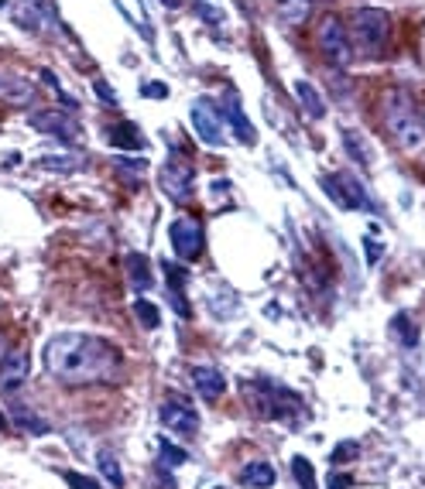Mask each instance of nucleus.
<instances>
[{"instance_id": "nucleus-1", "label": "nucleus", "mask_w": 425, "mask_h": 489, "mask_svg": "<svg viewBox=\"0 0 425 489\" xmlns=\"http://www.w3.org/2000/svg\"><path fill=\"white\" fill-rule=\"evenodd\" d=\"M45 370L66 386L113 384L124 370V356L113 342L89 332H58L42 349Z\"/></svg>"}, {"instance_id": "nucleus-27", "label": "nucleus", "mask_w": 425, "mask_h": 489, "mask_svg": "<svg viewBox=\"0 0 425 489\" xmlns=\"http://www.w3.org/2000/svg\"><path fill=\"white\" fill-rule=\"evenodd\" d=\"M38 164H42V168H49V172H76V168H80V157H52V155H45V157H38Z\"/></svg>"}, {"instance_id": "nucleus-7", "label": "nucleus", "mask_w": 425, "mask_h": 489, "mask_svg": "<svg viewBox=\"0 0 425 489\" xmlns=\"http://www.w3.org/2000/svg\"><path fill=\"white\" fill-rule=\"evenodd\" d=\"M31 127L42 130L45 137H58V141H80L82 137L80 120L69 110H42V113H31Z\"/></svg>"}, {"instance_id": "nucleus-8", "label": "nucleus", "mask_w": 425, "mask_h": 489, "mask_svg": "<svg viewBox=\"0 0 425 489\" xmlns=\"http://www.w3.org/2000/svg\"><path fill=\"white\" fill-rule=\"evenodd\" d=\"M161 424L179 438H192L199 432V411L189 404L186 397H168L161 404Z\"/></svg>"}, {"instance_id": "nucleus-37", "label": "nucleus", "mask_w": 425, "mask_h": 489, "mask_svg": "<svg viewBox=\"0 0 425 489\" xmlns=\"http://www.w3.org/2000/svg\"><path fill=\"white\" fill-rule=\"evenodd\" d=\"M165 7H179V4H186V0H161Z\"/></svg>"}, {"instance_id": "nucleus-9", "label": "nucleus", "mask_w": 425, "mask_h": 489, "mask_svg": "<svg viewBox=\"0 0 425 489\" xmlns=\"http://www.w3.org/2000/svg\"><path fill=\"white\" fill-rule=\"evenodd\" d=\"M192 127L203 137V144L210 148H223V110H216L210 100H196L192 103Z\"/></svg>"}, {"instance_id": "nucleus-6", "label": "nucleus", "mask_w": 425, "mask_h": 489, "mask_svg": "<svg viewBox=\"0 0 425 489\" xmlns=\"http://www.w3.org/2000/svg\"><path fill=\"white\" fill-rule=\"evenodd\" d=\"M158 185H161V192H165L168 199H175V202H189V199H192V192H196V172H192V164H189V161L168 157V161L161 164V172H158Z\"/></svg>"}, {"instance_id": "nucleus-11", "label": "nucleus", "mask_w": 425, "mask_h": 489, "mask_svg": "<svg viewBox=\"0 0 425 489\" xmlns=\"http://www.w3.org/2000/svg\"><path fill=\"white\" fill-rule=\"evenodd\" d=\"M322 192L336 202L340 209H364L367 206V195L360 188V181H353L350 175H322Z\"/></svg>"}, {"instance_id": "nucleus-38", "label": "nucleus", "mask_w": 425, "mask_h": 489, "mask_svg": "<svg viewBox=\"0 0 425 489\" xmlns=\"http://www.w3.org/2000/svg\"><path fill=\"white\" fill-rule=\"evenodd\" d=\"M4 428H7V417H4V414H0V432H4Z\"/></svg>"}, {"instance_id": "nucleus-29", "label": "nucleus", "mask_w": 425, "mask_h": 489, "mask_svg": "<svg viewBox=\"0 0 425 489\" xmlns=\"http://www.w3.org/2000/svg\"><path fill=\"white\" fill-rule=\"evenodd\" d=\"M62 479H66L73 489H104L97 479H89V476H82V472H62Z\"/></svg>"}, {"instance_id": "nucleus-23", "label": "nucleus", "mask_w": 425, "mask_h": 489, "mask_svg": "<svg viewBox=\"0 0 425 489\" xmlns=\"http://www.w3.org/2000/svg\"><path fill=\"white\" fill-rule=\"evenodd\" d=\"M97 469L106 476V483L113 489H120L124 486V472H120V462H117V455L113 452H106V448H100L97 452Z\"/></svg>"}, {"instance_id": "nucleus-5", "label": "nucleus", "mask_w": 425, "mask_h": 489, "mask_svg": "<svg viewBox=\"0 0 425 489\" xmlns=\"http://www.w3.org/2000/svg\"><path fill=\"white\" fill-rule=\"evenodd\" d=\"M316 45H319V52L326 55V62L336 65V69H346V65L353 62V42H350V31H346V25L336 18V14H326V18L319 21Z\"/></svg>"}, {"instance_id": "nucleus-21", "label": "nucleus", "mask_w": 425, "mask_h": 489, "mask_svg": "<svg viewBox=\"0 0 425 489\" xmlns=\"http://www.w3.org/2000/svg\"><path fill=\"white\" fill-rule=\"evenodd\" d=\"M110 144L113 148H124V151H141L144 148V137L131 124H117V127H110Z\"/></svg>"}, {"instance_id": "nucleus-18", "label": "nucleus", "mask_w": 425, "mask_h": 489, "mask_svg": "<svg viewBox=\"0 0 425 489\" xmlns=\"http://www.w3.org/2000/svg\"><path fill=\"white\" fill-rule=\"evenodd\" d=\"M124 267H128L131 284L137 291H148V287H151L155 274H151V260L144 257V254H128V257H124Z\"/></svg>"}, {"instance_id": "nucleus-20", "label": "nucleus", "mask_w": 425, "mask_h": 489, "mask_svg": "<svg viewBox=\"0 0 425 489\" xmlns=\"http://www.w3.org/2000/svg\"><path fill=\"white\" fill-rule=\"evenodd\" d=\"M274 11H278V18H282L285 25L298 27L305 18H309L313 0H274Z\"/></svg>"}, {"instance_id": "nucleus-39", "label": "nucleus", "mask_w": 425, "mask_h": 489, "mask_svg": "<svg viewBox=\"0 0 425 489\" xmlns=\"http://www.w3.org/2000/svg\"><path fill=\"white\" fill-rule=\"evenodd\" d=\"M4 4H7V0H0V7H4Z\"/></svg>"}, {"instance_id": "nucleus-10", "label": "nucleus", "mask_w": 425, "mask_h": 489, "mask_svg": "<svg viewBox=\"0 0 425 489\" xmlns=\"http://www.w3.org/2000/svg\"><path fill=\"white\" fill-rule=\"evenodd\" d=\"M172 247L179 260H196L203 254V223L192 216H179L172 223Z\"/></svg>"}, {"instance_id": "nucleus-14", "label": "nucleus", "mask_w": 425, "mask_h": 489, "mask_svg": "<svg viewBox=\"0 0 425 489\" xmlns=\"http://www.w3.org/2000/svg\"><path fill=\"white\" fill-rule=\"evenodd\" d=\"M27 370H31V360L25 353H7L0 363V390H18L27 380Z\"/></svg>"}, {"instance_id": "nucleus-34", "label": "nucleus", "mask_w": 425, "mask_h": 489, "mask_svg": "<svg viewBox=\"0 0 425 489\" xmlns=\"http://www.w3.org/2000/svg\"><path fill=\"white\" fill-rule=\"evenodd\" d=\"M377 260H381V243L367 240V264H377Z\"/></svg>"}, {"instance_id": "nucleus-40", "label": "nucleus", "mask_w": 425, "mask_h": 489, "mask_svg": "<svg viewBox=\"0 0 425 489\" xmlns=\"http://www.w3.org/2000/svg\"><path fill=\"white\" fill-rule=\"evenodd\" d=\"M216 489H223V486H216Z\"/></svg>"}, {"instance_id": "nucleus-3", "label": "nucleus", "mask_w": 425, "mask_h": 489, "mask_svg": "<svg viewBox=\"0 0 425 489\" xmlns=\"http://www.w3.org/2000/svg\"><path fill=\"white\" fill-rule=\"evenodd\" d=\"M381 120H384V130L395 137V144L405 148V151H419L425 144V124L419 106L412 100L408 89H388L384 100H381Z\"/></svg>"}, {"instance_id": "nucleus-12", "label": "nucleus", "mask_w": 425, "mask_h": 489, "mask_svg": "<svg viewBox=\"0 0 425 489\" xmlns=\"http://www.w3.org/2000/svg\"><path fill=\"white\" fill-rule=\"evenodd\" d=\"M0 100L7 106L35 103V82L21 73H0Z\"/></svg>"}, {"instance_id": "nucleus-15", "label": "nucleus", "mask_w": 425, "mask_h": 489, "mask_svg": "<svg viewBox=\"0 0 425 489\" xmlns=\"http://www.w3.org/2000/svg\"><path fill=\"white\" fill-rule=\"evenodd\" d=\"M223 120L234 127V137H237L240 144H254V127H251V120L243 117L240 100L234 93H227V100H223Z\"/></svg>"}, {"instance_id": "nucleus-13", "label": "nucleus", "mask_w": 425, "mask_h": 489, "mask_svg": "<svg viewBox=\"0 0 425 489\" xmlns=\"http://www.w3.org/2000/svg\"><path fill=\"white\" fill-rule=\"evenodd\" d=\"M189 377H192V386H196V393L203 401H220L227 393V380H223V373L216 366H192Z\"/></svg>"}, {"instance_id": "nucleus-35", "label": "nucleus", "mask_w": 425, "mask_h": 489, "mask_svg": "<svg viewBox=\"0 0 425 489\" xmlns=\"http://www.w3.org/2000/svg\"><path fill=\"white\" fill-rule=\"evenodd\" d=\"M97 93H100V100H106V103H113V93H110V86H106L104 79H97Z\"/></svg>"}, {"instance_id": "nucleus-30", "label": "nucleus", "mask_w": 425, "mask_h": 489, "mask_svg": "<svg viewBox=\"0 0 425 489\" xmlns=\"http://www.w3.org/2000/svg\"><path fill=\"white\" fill-rule=\"evenodd\" d=\"M155 483H158L161 489H175V479H172V472H168V465H161V462H155Z\"/></svg>"}, {"instance_id": "nucleus-25", "label": "nucleus", "mask_w": 425, "mask_h": 489, "mask_svg": "<svg viewBox=\"0 0 425 489\" xmlns=\"http://www.w3.org/2000/svg\"><path fill=\"white\" fill-rule=\"evenodd\" d=\"M158 462L168 465V469H175V465L189 462V452L186 448H179V445H172L168 438H158Z\"/></svg>"}, {"instance_id": "nucleus-16", "label": "nucleus", "mask_w": 425, "mask_h": 489, "mask_svg": "<svg viewBox=\"0 0 425 489\" xmlns=\"http://www.w3.org/2000/svg\"><path fill=\"white\" fill-rule=\"evenodd\" d=\"M274 469L267 462H247L243 469H240V483L247 489H271L274 486Z\"/></svg>"}, {"instance_id": "nucleus-28", "label": "nucleus", "mask_w": 425, "mask_h": 489, "mask_svg": "<svg viewBox=\"0 0 425 489\" xmlns=\"http://www.w3.org/2000/svg\"><path fill=\"white\" fill-rule=\"evenodd\" d=\"M391 325H395V335H401V342H405V346H415V342H419V332L412 329V318H408L405 311H401Z\"/></svg>"}, {"instance_id": "nucleus-22", "label": "nucleus", "mask_w": 425, "mask_h": 489, "mask_svg": "<svg viewBox=\"0 0 425 489\" xmlns=\"http://www.w3.org/2000/svg\"><path fill=\"white\" fill-rule=\"evenodd\" d=\"M11 417H14L18 428H25V432H31V435H45V432H49V421L35 417L31 408H25V404H11Z\"/></svg>"}, {"instance_id": "nucleus-2", "label": "nucleus", "mask_w": 425, "mask_h": 489, "mask_svg": "<svg viewBox=\"0 0 425 489\" xmlns=\"http://www.w3.org/2000/svg\"><path fill=\"white\" fill-rule=\"evenodd\" d=\"M240 393H243V401H247L254 417L285 421V424H302L305 421V404L289 386L271 384V380H247L240 386Z\"/></svg>"}, {"instance_id": "nucleus-36", "label": "nucleus", "mask_w": 425, "mask_h": 489, "mask_svg": "<svg viewBox=\"0 0 425 489\" xmlns=\"http://www.w3.org/2000/svg\"><path fill=\"white\" fill-rule=\"evenodd\" d=\"M7 353H11V346H7V339L0 335V363H4V356H7Z\"/></svg>"}, {"instance_id": "nucleus-33", "label": "nucleus", "mask_w": 425, "mask_h": 489, "mask_svg": "<svg viewBox=\"0 0 425 489\" xmlns=\"http://www.w3.org/2000/svg\"><path fill=\"white\" fill-rule=\"evenodd\" d=\"M350 483H353V479H350V476H340V472H333V476H329V489H346L350 486Z\"/></svg>"}, {"instance_id": "nucleus-26", "label": "nucleus", "mask_w": 425, "mask_h": 489, "mask_svg": "<svg viewBox=\"0 0 425 489\" xmlns=\"http://www.w3.org/2000/svg\"><path fill=\"white\" fill-rule=\"evenodd\" d=\"M292 472H295V483H298V489H319L316 472H313V465H309V459H305V455H295V459H292Z\"/></svg>"}, {"instance_id": "nucleus-32", "label": "nucleus", "mask_w": 425, "mask_h": 489, "mask_svg": "<svg viewBox=\"0 0 425 489\" xmlns=\"http://www.w3.org/2000/svg\"><path fill=\"white\" fill-rule=\"evenodd\" d=\"M141 96H155V100H165V96H168V89H165L161 82H144V86H141Z\"/></svg>"}, {"instance_id": "nucleus-17", "label": "nucleus", "mask_w": 425, "mask_h": 489, "mask_svg": "<svg viewBox=\"0 0 425 489\" xmlns=\"http://www.w3.org/2000/svg\"><path fill=\"white\" fill-rule=\"evenodd\" d=\"M340 137H344V151L350 155V161L360 164V168H371V148L364 144V134L353 127H344Z\"/></svg>"}, {"instance_id": "nucleus-19", "label": "nucleus", "mask_w": 425, "mask_h": 489, "mask_svg": "<svg viewBox=\"0 0 425 489\" xmlns=\"http://www.w3.org/2000/svg\"><path fill=\"white\" fill-rule=\"evenodd\" d=\"M295 96H298L302 110H305L313 120H322V117H326V103H322V96H319L316 89H313V82H305V79H295Z\"/></svg>"}, {"instance_id": "nucleus-31", "label": "nucleus", "mask_w": 425, "mask_h": 489, "mask_svg": "<svg viewBox=\"0 0 425 489\" xmlns=\"http://www.w3.org/2000/svg\"><path fill=\"white\" fill-rule=\"evenodd\" d=\"M357 452H360V445H353V441H350V445H336V448H333V462H346V459H353Z\"/></svg>"}, {"instance_id": "nucleus-24", "label": "nucleus", "mask_w": 425, "mask_h": 489, "mask_svg": "<svg viewBox=\"0 0 425 489\" xmlns=\"http://www.w3.org/2000/svg\"><path fill=\"white\" fill-rule=\"evenodd\" d=\"M134 315H137V322H141L144 329H161V311L155 302L137 298V302H134Z\"/></svg>"}, {"instance_id": "nucleus-41", "label": "nucleus", "mask_w": 425, "mask_h": 489, "mask_svg": "<svg viewBox=\"0 0 425 489\" xmlns=\"http://www.w3.org/2000/svg\"><path fill=\"white\" fill-rule=\"evenodd\" d=\"M38 4H42V0H38Z\"/></svg>"}, {"instance_id": "nucleus-4", "label": "nucleus", "mask_w": 425, "mask_h": 489, "mask_svg": "<svg viewBox=\"0 0 425 489\" xmlns=\"http://www.w3.org/2000/svg\"><path fill=\"white\" fill-rule=\"evenodd\" d=\"M346 31H350V42H353L357 52L367 55V58H377L391 42V18L381 7H357L350 14Z\"/></svg>"}]
</instances>
